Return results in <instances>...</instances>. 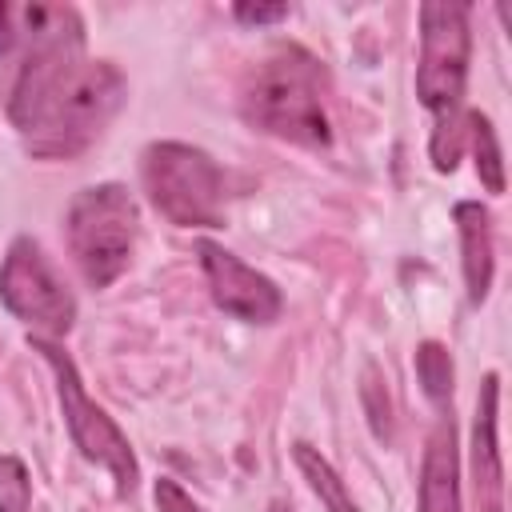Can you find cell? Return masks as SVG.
<instances>
[{
	"label": "cell",
	"instance_id": "1",
	"mask_svg": "<svg viewBox=\"0 0 512 512\" xmlns=\"http://www.w3.org/2000/svg\"><path fill=\"white\" fill-rule=\"evenodd\" d=\"M468 4H420L416 96L432 112V164L452 172L464 152V84H468Z\"/></svg>",
	"mask_w": 512,
	"mask_h": 512
},
{
	"label": "cell",
	"instance_id": "2",
	"mask_svg": "<svg viewBox=\"0 0 512 512\" xmlns=\"http://www.w3.org/2000/svg\"><path fill=\"white\" fill-rule=\"evenodd\" d=\"M128 80L112 60H80L20 132L32 156L68 160L84 152L120 112Z\"/></svg>",
	"mask_w": 512,
	"mask_h": 512
},
{
	"label": "cell",
	"instance_id": "3",
	"mask_svg": "<svg viewBox=\"0 0 512 512\" xmlns=\"http://www.w3.org/2000/svg\"><path fill=\"white\" fill-rule=\"evenodd\" d=\"M244 116L268 136L324 148L332 140L328 112L320 100V64L304 48H276L256 64L244 84Z\"/></svg>",
	"mask_w": 512,
	"mask_h": 512
},
{
	"label": "cell",
	"instance_id": "4",
	"mask_svg": "<svg viewBox=\"0 0 512 512\" xmlns=\"http://www.w3.org/2000/svg\"><path fill=\"white\" fill-rule=\"evenodd\" d=\"M136 232H140L136 196L116 180L76 192V200L68 204V216H64L68 252L92 288H108L128 268Z\"/></svg>",
	"mask_w": 512,
	"mask_h": 512
},
{
	"label": "cell",
	"instance_id": "5",
	"mask_svg": "<svg viewBox=\"0 0 512 512\" xmlns=\"http://www.w3.org/2000/svg\"><path fill=\"white\" fill-rule=\"evenodd\" d=\"M140 176L152 208L176 228L224 224V172L204 148L180 140H156L144 148Z\"/></svg>",
	"mask_w": 512,
	"mask_h": 512
},
{
	"label": "cell",
	"instance_id": "6",
	"mask_svg": "<svg viewBox=\"0 0 512 512\" xmlns=\"http://www.w3.org/2000/svg\"><path fill=\"white\" fill-rule=\"evenodd\" d=\"M32 348L44 356V364H48L52 376H56L60 412H64V424H68L72 444L80 448V456L92 460V464H100V468L116 480V492H120V496H132L136 484H140V464H136V452H132L128 436L120 432V424L84 392V380H80L72 356H68L56 340L32 336Z\"/></svg>",
	"mask_w": 512,
	"mask_h": 512
},
{
	"label": "cell",
	"instance_id": "7",
	"mask_svg": "<svg viewBox=\"0 0 512 512\" xmlns=\"http://www.w3.org/2000/svg\"><path fill=\"white\" fill-rule=\"evenodd\" d=\"M0 300L40 340L68 336V328L76 320V296L56 276L52 260L44 256V248L32 236H16L8 244V256L0 264Z\"/></svg>",
	"mask_w": 512,
	"mask_h": 512
},
{
	"label": "cell",
	"instance_id": "8",
	"mask_svg": "<svg viewBox=\"0 0 512 512\" xmlns=\"http://www.w3.org/2000/svg\"><path fill=\"white\" fill-rule=\"evenodd\" d=\"M200 264L208 276V292L212 304L244 324H272L284 312V296L276 288V280H268L264 272H256L252 264H244L240 256H232L224 244L216 240H200Z\"/></svg>",
	"mask_w": 512,
	"mask_h": 512
},
{
	"label": "cell",
	"instance_id": "9",
	"mask_svg": "<svg viewBox=\"0 0 512 512\" xmlns=\"http://www.w3.org/2000/svg\"><path fill=\"white\" fill-rule=\"evenodd\" d=\"M496 412H500V380L496 372L484 376L476 396V420H472V484L480 512H504V464H500V440H496Z\"/></svg>",
	"mask_w": 512,
	"mask_h": 512
},
{
	"label": "cell",
	"instance_id": "10",
	"mask_svg": "<svg viewBox=\"0 0 512 512\" xmlns=\"http://www.w3.org/2000/svg\"><path fill=\"white\" fill-rule=\"evenodd\" d=\"M416 512H460V456H456V428L448 416H440V424L428 436Z\"/></svg>",
	"mask_w": 512,
	"mask_h": 512
},
{
	"label": "cell",
	"instance_id": "11",
	"mask_svg": "<svg viewBox=\"0 0 512 512\" xmlns=\"http://www.w3.org/2000/svg\"><path fill=\"white\" fill-rule=\"evenodd\" d=\"M456 228H460V252H464V284L468 300L484 304L496 272L492 256V212L480 200H460L456 204Z\"/></svg>",
	"mask_w": 512,
	"mask_h": 512
},
{
	"label": "cell",
	"instance_id": "12",
	"mask_svg": "<svg viewBox=\"0 0 512 512\" xmlns=\"http://www.w3.org/2000/svg\"><path fill=\"white\" fill-rule=\"evenodd\" d=\"M292 460H296V468L304 472L308 488L320 496V504H324L328 512H360L356 500L348 496L340 472L328 464V456H320V448H312L308 440H296V444H292Z\"/></svg>",
	"mask_w": 512,
	"mask_h": 512
},
{
	"label": "cell",
	"instance_id": "13",
	"mask_svg": "<svg viewBox=\"0 0 512 512\" xmlns=\"http://www.w3.org/2000/svg\"><path fill=\"white\" fill-rule=\"evenodd\" d=\"M464 136L472 140V156H476V176L480 184L500 196L504 192V156H500V140H496V128L484 112H468L464 116Z\"/></svg>",
	"mask_w": 512,
	"mask_h": 512
},
{
	"label": "cell",
	"instance_id": "14",
	"mask_svg": "<svg viewBox=\"0 0 512 512\" xmlns=\"http://www.w3.org/2000/svg\"><path fill=\"white\" fill-rule=\"evenodd\" d=\"M416 376H420L428 400L444 404L452 396V356H448V348L436 344V340H424L416 348Z\"/></svg>",
	"mask_w": 512,
	"mask_h": 512
},
{
	"label": "cell",
	"instance_id": "15",
	"mask_svg": "<svg viewBox=\"0 0 512 512\" xmlns=\"http://www.w3.org/2000/svg\"><path fill=\"white\" fill-rule=\"evenodd\" d=\"M32 480L20 456H0V512H28Z\"/></svg>",
	"mask_w": 512,
	"mask_h": 512
},
{
	"label": "cell",
	"instance_id": "16",
	"mask_svg": "<svg viewBox=\"0 0 512 512\" xmlns=\"http://www.w3.org/2000/svg\"><path fill=\"white\" fill-rule=\"evenodd\" d=\"M364 404H368L372 432H376L380 440H388V392L380 396V376H376V368L364 372Z\"/></svg>",
	"mask_w": 512,
	"mask_h": 512
},
{
	"label": "cell",
	"instance_id": "17",
	"mask_svg": "<svg viewBox=\"0 0 512 512\" xmlns=\"http://www.w3.org/2000/svg\"><path fill=\"white\" fill-rule=\"evenodd\" d=\"M156 508H160V512H204V508H200L176 480H168V476L156 480Z\"/></svg>",
	"mask_w": 512,
	"mask_h": 512
},
{
	"label": "cell",
	"instance_id": "18",
	"mask_svg": "<svg viewBox=\"0 0 512 512\" xmlns=\"http://www.w3.org/2000/svg\"><path fill=\"white\" fill-rule=\"evenodd\" d=\"M232 16L240 24H280L288 20V4H236Z\"/></svg>",
	"mask_w": 512,
	"mask_h": 512
},
{
	"label": "cell",
	"instance_id": "19",
	"mask_svg": "<svg viewBox=\"0 0 512 512\" xmlns=\"http://www.w3.org/2000/svg\"><path fill=\"white\" fill-rule=\"evenodd\" d=\"M16 44V8L0 4V56H8Z\"/></svg>",
	"mask_w": 512,
	"mask_h": 512
}]
</instances>
